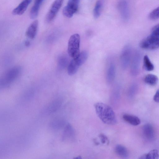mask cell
<instances>
[{
  "label": "cell",
  "mask_w": 159,
  "mask_h": 159,
  "mask_svg": "<svg viewBox=\"0 0 159 159\" xmlns=\"http://www.w3.org/2000/svg\"><path fill=\"white\" fill-rule=\"evenodd\" d=\"M94 107L98 116L103 122L109 125L116 123L115 114L110 106L104 103L98 102L95 104Z\"/></svg>",
  "instance_id": "cell-1"
},
{
  "label": "cell",
  "mask_w": 159,
  "mask_h": 159,
  "mask_svg": "<svg viewBox=\"0 0 159 159\" xmlns=\"http://www.w3.org/2000/svg\"><path fill=\"white\" fill-rule=\"evenodd\" d=\"M80 37L79 34H75L70 37L68 42V53L73 58L76 57L80 53Z\"/></svg>",
  "instance_id": "cell-2"
},
{
  "label": "cell",
  "mask_w": 159,
  "mask_h": 159,
  "mask_svg": "<svg viewBox=\"0 0 159 159\" xmlns=\"http://www.w3.org/2000/svg\"><path fill=\"white\" fill-rule=\"evenodd\" d=\"M140 47L144 49L154 50L159 48V36L152 34L140 42Z\"/></svg>",
  "instance_id": "cell-3"
},
{
  "label": "cell",
  "mask_w": 159,
  "mask_h": 159,
  "mask_svg": "<svg viewBox=\"0 0 159 159\" xmlns=\"http://www.w3.org/2000/svg\"><path fill=\"white\" fill-rule=\"evenodd\" d=\"M132 49L129 44L125 45L123 48L120 55V63L121 68L125 69L129 66L132 58Z\"/></svg>",
  "instance_id": "cell-4"
},
{
  "label": "cell",
  "mask_w": 159,
  "mask_h": 159,
  "mask_svg": "<svg viewBox=\"0 0 159 159\" xmlns=\"http://www.w3.org/2000/svg\"><path fill=\"white\" fill-rule=\"evenodd\" d=\"M64 0H55L51 5L46 17V20L48 23L52 21L56 16L61 7Z\"/></svg>",
  "instance_id": "cell-5"
},
{
  "label": "cell",
  "mask_w": 159,
  "mask_h": 159,
  "mask_svg": "<svg viewBox=\"0 0 159 159\" xmlns=\"http://www.w3.org/2000/svg\"><path fill=\"white\" fill-rule=\"evenodd\" d=\"M80 0H68L66 6L63 9V15L68 18L71 17L78 9Z\"/></svg>",
  "instance_id": "cell-6"
},
{
  "label": "cell",
  "mask_w": 159,
  "mask_h": 159,
  "mask_svg": "<svg viewBox=\"0 0 159 159\" xmlns=\"http://www.w3.org/2000/svg\"><path fill=\"white\" fill-rule=\"evenodd\" d=\"M19 67H15L10 70L5 75L2 79V85L6 86L14 81L18 76L20 72Z\"/></svg>",
  "instance_id": "cell-7"
},
{
  "label": "cell",
  "mask_w": 159,
  "mask_h": 159,
  "mask_svg": "<svg viewBox=\"0 0 159 159\" xmlns=\"http://www.w3.org/2000/svg\"><path fill=\"white\" fill-rule=\"evenodd\" d=\"M141 60V54L139 50L136 51L131 59L130 73L133 76L137 75L139 70Z\"/></svg>",
  "instance_id": "cell-8"
},
{
  "label": "cell",
  "mask_w": 159,
  "mask_h": 159,
  "mask_svg": "<svg viewBox=\"0 0 159 159\" xmlns=\"http://www.w3.org/2000/svg\"><path fill=\"white\" fill-rule=\"evenodd\" d=\"M118 9L122 18L127 20L129 17V11L127 2L125 0L120 1L118 4Z\"/></svg>",
  "instance_id": "cell-9"
},
{
  "label": "cell",
  "mask_w": 159,
  "mask_h": 159,
  "mask_svg": "<svg viewBox=\"0 0 159 159\" xmlns=\"http://www.w3.org/2000/svg\"><path fill=\"white\" fill-rule=\"evenodd\" d=\"M143 133L145 138L149 140H153L155 133L153 126L150 124L144 125L143 127Z\"/></svg>",
  "instance_id": "cell-10"
},
{
  "label": "cell",
  "mask_w": 159,
  "mask_h": 159,
  "mask_svg": "<svg viewBox=\"0 0 159 159\" xmlns=\"http://www.w3.org/2000/svg\"><path fill=\"white\" fill-rule=\"evenodd\" d=\"M32 0H23L12 11L14 15H20L23 14L26 10Z\"/></svg>",
  "instance_id": "cell-11"
},
{
  "label": "cell",
  "mask_w": 159,
  "mask_h": 159,
  "mask_svg": "<svg viewBox=\"0 0 159 159\" xmlns=\"http://www.w3.org/2000/svg\"><path fill=\"white\" fill-rule=\"evenodd\" d=\"M38 26V21L35 20L29 26L25 32L27 37L30 39H33L36 35Z\"/></svg>",
  "instance_id": "cell-12"
},
{
  "label": "cell",
  "mask_w": 159,
  "mask_h": 159,
  "mask_svg": "<svg viewBox=\"0 0 159 159\" xmlns=\"http://www.w3.org/2000/svg\"><path fill=\"white\" fill-rule=\"evenodd\" d=\"M116 75V67L113 62L110 63L107 68L106 75V80L108 84L112 83L114 80Z\"/></svg>",
  "instance_id": "cell-13"
},
{
  "label": "cell",
  "mask_w": 159,
  "mask_h": 159,
  "mask_svg": "<svg viewBox=\"0 0 159 159\" xmlns=\"http://www.w3.org/2000/svg\"><path fill=\"white\" fill-rule=\"evenodd\" d=\"M73 58L68 64L67 67L68 73L70 75L75 74L81 66L76 58Z\"/></svg>",
  "instance_id": "cell-14"
},
{
  "label": "cell",
  "mask_w": 159,
  "mask_h": 159,
  "mask_svg": "<svg viewBox=\"0 0 159 159\" xmlns=\"http://www.w3.org/2000/svg\"><path fill=\"white\" fill-rule=\"evenodd\" d=\"M123 118L125 121L134 126L139 125L141 122L138 117L130 114H125L123 115Z\"/></svg>",
  "instance_id": "cell-15"
},
{
  "label": "cell",
  "mask_w": 159,
  "mask_h": 159,
  "mask_svg": "<svg viewBox=\"0 0 159 159\" xmlns=\"http://www.w3.org/2000/svg\"><path fill=\"white\" fill-rule=\"evenodd\" d=\"M104 0H98L96 2L93 11L94 17L97 18L100 16L102 9Z\"/></svg>",
  "instance_id": "cell-16"
},
{
  "label": "cell",
  "mask_w": 159,
  "mask_h": 159,
  "mask_svg": "<svg viewBox=\"0 0 159 159\" xmlns=\"http://www.w3.org/2000/svg\"><path fill=\"white\" fill-rule=\"evenodd\" d=\"M115 151L117 155L121 157L126 158L128 156V150L125 147L121 145H117L115 147Z\"/></svg>",
  "instance_id": "cell-17"
},
{
  "label": "cell",
  "mask_w": 159,
  "mask_h": 159,
  "mask_svg": "<svg viewBox=\"0 0 159 159\" xmlns=\"http://www.w3.org/2000/svg\"><path fill=\"white\" fill-rule=\"evenodd\" d=\"M144 82L147 84L151 86L156 85L158 81V77L156 75L152 74H148L144 78Z\"/></svg>",
  "instance_id": "cell-18"
},
{
  "label": "cell",
  "mask_w": 159,
  "mask_h": 159,
  "mask_svg": "<svg viewBox=\"0 0 159 159\" xmlns=\"http://www.w3.org/2000/svg\"><path fill=\"white\" fill-rule=\"evenodd\" d=\"M42 3L34 1L30 11V16L31 19H34L37 16Z\"/></svg>",
  "instance_id": "cell-19"
},
{
  "label": "cell",
  "mask_w": 159,
  "mask_h": 159,
  "mask_svg": "<svg viewBox=\"0 0 159 159\" xmlns=\"http://www.w3.org/2000/svg\"><path fill=\"white\" fill-rule=\"evenodd\" d=\"M159 157L158 151L157 149H153L147 153L144 154L139 158L141 159H156Z\"/></svg>",
  "instance_id": "cell-20"
},
{
  "label": "cell",
  "mask_w": 159,
  "mask_h": 159,
  "mask_svg": "<svg viewBox=\"0 0 159 159\" xmlns=\"http://www.w3.org/2000/svg\"><path fill=\"white\" fill-rule=\"evenodd\" d=\"M143 66L144 69L147 71H152L154 69V65L147 55L144 56L143 57Z\"/></svg>",
  "instance_id": "cell-21"
},
{
  "label": "cell",
  "mask_w": 159,
  "mask_h": 159,
  "mask_svg": "<svg viewBox=\"0 0 159 159\" xmlns=\"http://www.w3.org/2000/svg\"><path fill=\"white\" fill-rule=\"evenodd\" d=\"M149 18L151 20H156L159 19V6L150 13Z\"/></svg>",
  "instance_id": "cell-22"
},
{
  "label": "cell",
  "mask_w": 159,
  "mask_h": 159,
  "mask_svg": "<svg viewBox=\"0 0 159 159\" xmlns=\"http://www.w3.org/2000/svg\"><path fill=\"white\" fill-rule=\"evenodd\" d=\"M68 63V59L65 57H61L59 59V66L61 68H64L67 65Z\"/></svg>",
  "instance_id": "cell-23"
},
{
  "label": "cell",
  "mask_w": 159,
  "mask_h": 159,
  "mask_svg": "<svg viewBox=\"0 0 159 159\" xmlns=\"http://www.w3.org/2000/svg\"><path fill=\"white\" fill-rule=\"evenodd\" d=\"M137 88V85L135 84H132L130 87L129 89V93L132 94L134 93Z\"/></svg>",
  "instance_id": "cell-24"
},
{
  "label": "cell",
  "mask_w": 159,
  "mask_h": 159,
  "mask_svg": "<svg viewBox=\"0 0 159 159\" xmlns=\"http://www.w3.org/2000/svg\"><path fill=\"white\" fill-rule=\"evenodd\" d=\"M152 34L159 36V24L152 28Z\"/></svg>",
  "instance_id": "cell-25"
},
{
  "label": "cell",
  "mask_w": 159,
  "mask_h": 159,
  "mask_svg": "<svg viewBox=\"0 0 159 159\" xmlns=\"http://www.w3.org/2000/svg\"><path fill=\"white\" fill-rule=\"evenodd\" d=\"M154 100L157 102H159V89L156 92L153 97Z\"/></svg>",
  "instance_id": "cell-26"
},
{
  "label": "cell",
  "mask_w": 159,
  "mask_h": 159,
  "mask_svg": "<svg viewBox=\"0 0 159 159\" xmlns=\"http://www.w3.org/2000/svg\"><path fill=\"white\" fill-rule=\"evenodd\" d=\"M43 0H35V1L42 2Z\"/></svg>",
  "instance_id": "cell-27"
}]
</instances>
